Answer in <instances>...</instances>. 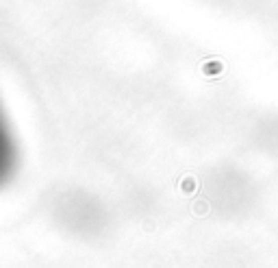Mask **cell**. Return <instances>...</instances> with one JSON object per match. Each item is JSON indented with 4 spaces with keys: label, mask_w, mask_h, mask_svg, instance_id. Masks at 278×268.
<instances>
[{
    "label": "cell",
    "mask_w": 278,
    "mask_h": 268,
    "mask_svg": "<svg viewBox=\"0 0 278 268\" xmlns=\"http://www.w3.org/2000/svg\"><path fill=\"white\" fill-rule=\"evenodd\" d=\"M3 157H5V150H3V142H0V163H3Z\"/></svg>",
    "instance_id": "6da1fadb"
}]
</instances>
